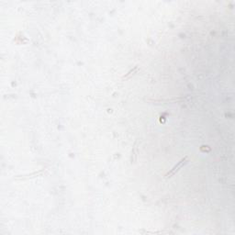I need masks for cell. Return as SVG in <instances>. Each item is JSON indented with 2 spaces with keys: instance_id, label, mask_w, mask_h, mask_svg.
Segmentation results:
<instances>
[{
  "instance_id": "cell-1",
  "label": "cell",
  "mask_w": 235,
  "mask_h": 235,
  "mask_svg": "<svg viewBox=\"0 0 235 235\" xmlns=\"http://www.w3.org/2000/svg\"><path fill=\"white\" fill-rule=\"evenodd\" d=\"M188 163V157L187 156H185L184 158H182L174 167L172 168L169 172H168L167 174H166V175H165V178H171V177H173L174 175H175L182 168L185 166V165Z\"/></svg>"
},
{
  "instance_id": "cell-2",
  "label": "cell",
  "mask_w": 235,
  "mask_h": 235,
  "mask_svg": "<svg viewBox=\"0 0 235 235\" xmlns=\"http://www.w3.org/2000/svg\"><path fill=\"white\" fill-rule=\"evenodd\" d=\"M137 144H138V141H135L133 147H132V155H131V164L132 165H134L135 163H136V161H137V153H138Z\"/></svg>"
},
{
  "instance_id": "cell-3",
  "label": "cell",
  "mask_w": 235,
  "mask_h": 235,
  "mask_svg": "<svg viewBox=\"0 0 235 235\" xmlns=\"http://www.w3.org/2000/svg\"><path fill=\"white\" fill-rule=\"evenodd\" d=\"M185 100L184 98H174L171 99H162V100H153V102H167V103H176L180 101Z\"/></svg>"
}]
</instances>
